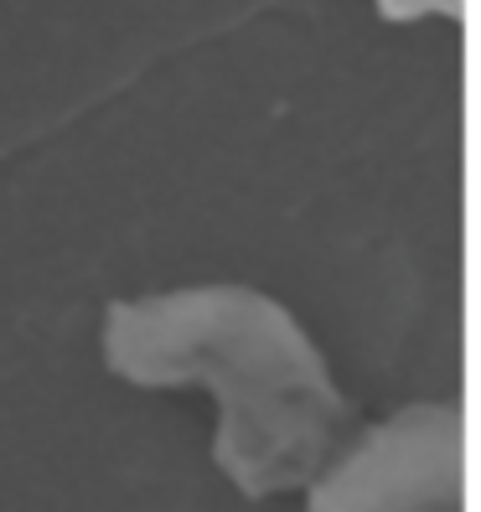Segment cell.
<instances>
[{
    "mask_svg": "<svg viewBox=\"0 0 481 512\" xmlns=\"http://www.w3.org/2000/svg\"><path fill=\"white\" fill-rule=\"evenodd\" d=\"M383 21H419V16H461V0H373Z\"/></svg>",
    "mask_w": 481,
    "mask_h": 512,
    "instance_id": "3",
    "label": "cell"
},
{
    "mask_svg": "<svg viewBox=\"0 0 481 512\" xmlns=\"http://www.w3.org/2000/svg\"><path fill=\"white\" fill-rule=\"evenodd\" d=\"M306 512H461L456 404H409L347 435L306 481Z\"/></svg>",
    "mask_w": 481,
    "mask_h": 512,
    "instance_id": "2",
    "label": "cell"
},
{
    "mask_svg": "<svg viewBox=\"0 0 481 512\" xmlns=\"http://www.w3.org/2000/svg\"><path fill=\"white\" fill-rule=\"evenodd\" d=\"M104 363L135 388H202L213 461L244 497L295 492L352 435V399L321 347L254 285H182L104 311Z\"/></svg>",
    "mask_w": 481,
    "mask_h": 512,
    "instance_id": "1",
    "label": "cell"
}]
</instances>
